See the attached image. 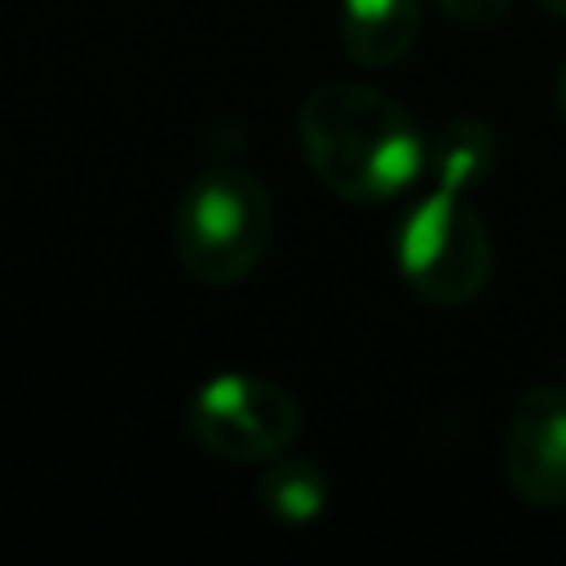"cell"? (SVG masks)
<instances>
[{"label": "cell", "mask_w": 566, "mask_h": 566, "mask_svg": "<svg viewBox=\"0 0 566 566\" xmlns=\"http://www.w3.org/2000/svg\"><path fill=\"white\" fill-rule=\"evenodd\" d=\"M190 438L226 464H265L287 451L301 433L296 398L265 376L226 371L195 389L186 407Z\"/></svg>", "instance_id": "277c9868"}, {"label": "cell", "mask_w": 566, "mask_h": 566, "mask_svg": "<svg viewBox=\"0 0 566 566\" xmlns=\"http://www.w3.org/2000/svg\"><path fill=\"white\" fill-rule=\"evenodd\" d=\"M394 261L402 283L442 310H460L478 301L491 283V230L482 212L464 199V190L438 186L398 221L394 239Z\"/></svg>", "instance_id": "3957f363"}, {"label": "cell", "mask_w": 566, "mask_h": 566, "mask_svg": "<svg viewBox=\"0 0 566 566\" xmlns=\"http://www.w3.org/2000/svg\"><path fill=\"white\" fill-rule=\"evenodd\" d=\"M504 482L531 509L566 504V389L531 385L504 433Z\"/></svg>", "instance_id": "5b68a950"}, {"label": "cell", "mask_w": 566, "mask_h": 566, "mask_svg": "<svg viewBox=\"0 0 566 566\" xmlns=\"http://www.w3.org/2000/svg\"><path fill=\"white\" fill-rule=\"evenodd\" d=\"M274 234L270 190L239 164H212L195 172L172 212L177 265L203 287L243 283Z\"/></svg>", "instance_id": "7a4b0ae2"}, {"label": "cell", "mask_w": 566, "mask_h": 566, "mask_svg": "<svg viewBox=\"0 0 566 566\" xmlns=\"http://www.w3.org/2000/svg\"><path fill=\"white\" fill-rule=\"evenodd\" d=\"M429 172L438 186L473 190L495 172V133L478 115H455L442 124V133L429 146Z\"/></svg>", "instance_id": "52a82bcc"}, {"label": "cell", "mask_w": 566, "mask_h": 566, "mask_svg": "<svg viewBox=\"0 0 566 566\" xmlns=\"http://www.w3.org/2000/svg\"><path fill=\"white\" fill-rule=\"evenodd\" d=\"M340 49L363 71L398 66L420 35V0H340Z\"/></svg>", "instance_id": "8992f818"}, {"label": "cell", "mask_w": 566, "mask_h": 566, "mask_svg": "<svg viewBox=\"0 0 566 566\" xmlns=\"http://www.w3.org/2000/svg\"><path fill=\"white\" fill-rule=\"evenodd\" d=\"M256 491H261V509L274 522H283V526H305L327 504V478H323V469L310 455H287V451H279L274 460H265Z\"/></svg>", "instance_id": "ba28073f"}, {"label": "cell", "mask_w": 566, "mask_h": 566, "mask_svg": "<svg viewBox=\"0 0 566 566\" xmlns=\"http://www.w3.org/2000/svg\"><path fill=\"white\" fill-rule=\"evenodd\" d=\"M539 9H548V13H557V18H566V0H535Z\"/></svg>", "instance_id": "8fae6325"}, {"label": "cell", "mask_w": 566, "mask_h": 566, "mask_svg": "<svg viewBox=\"0 0 566 566\" xmlns=\"http://www.w3.org/2000/svg\"><path fill=\"white\" fill-rule=\"evenodd\" d=\"M553 106H557V115L566 119V62H562V71H557V84H553Z\"/></svg>", "instance_id": "30bf717a"}, {"label": "cell", "mask_w": 566, "mask_h": 566, "mask_svg": "<svg viewBox=\"0 0 566 566\" xmlns=\"http://www.w3.org/2000/svg\"><path fill=\"white\" fill-rule=\"evenodd\" d=\"M296 137L318 186L345 203H385L429 168L416 119L363 80L318 84L301 102Z\"/></svg>", "instance_id": "6da1fadb"}, {"label": "cell", "mask_w": 566, "mask_h": 566, "mask_svg": "<svg viewBox=\"0 0 566 566\" xmlns=\"http://www.w3.org/2000/svg\"><path fill=\"white\" fill-rule=\"evenodd\" d=\"M442 18H451L455 27H495L513 0H433Z\"/></svg>", "instance_id": "9c48e42d"}]
</instances>
